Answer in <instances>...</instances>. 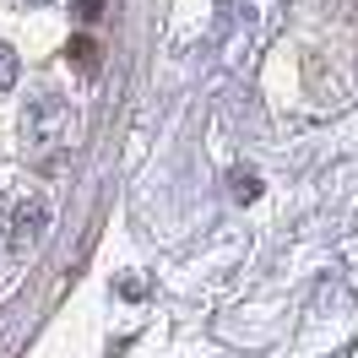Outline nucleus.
<instances>
[{
	"instance_id": "1",
	"label": "nucleus",
	"mask_w": 358,
	"mask_h": 358,
	"mask_svg": "<svg viewBox=\"0 0 358 358\" xmlns=\"http://www.w3.org/2000/svg\"><path fill=\"white\" fill-rule=\"evenodd\" d=\"M49 223H55V206H49L44 190H17L0 206V250L6 255H33L44 245Z\"/></svg>"
},
{
	"instance_id": "6",
	"label": "nucleus",
	"mask_w": 358,
	"mask_h": 358,
	"mask_svg": "<svg viewBox=\"0 0 358 358\" xmlns=\"http://www.w3.org/2000/svg\"><path fill=\"white\" fill-rule=\"evenodd\" d=\"M71 6H76V17H82V22H98L109 0H71Z\"/></svg>"
},
{
	"instance_id": "5",
	"label": "nucleus",
	"mask_w": 358,
	"mask_h": 358,
	"mask_svg": "<svg viewBox=\"0 0 358 358\" xmlns=\"http://www.w3.org/2000/svg\"><path fill=\"white\" fill-rule=\"evenodd\" d=\"M234 196H239V201H255V196H261V179L255 174H234Z\"/></svg>"
},
{
	"instance_id": "4",
	"label": "nucleus",
	"mask_w": 358,
	"mask_h": 358,
	"mask_svg": "<svg viewBox=\"0 0 358 358\" xmlns=\"http://www.w3.org/2000/svg\"><path fill=\"white\" fill-rule=\"evenodd\" d=\"M11 82H17V49L0 44V98L11 92Z\"/></svg>"
},
{
	"instance_id": "2",
	"label": "nucleus",
	"mask_w": 358,
	"mask_h": 358,
	"mask_svg": "<svg viewBox=\"0 0 358 358\" xmlns=\"http://www.w3.org/2000/svg\"><path fill=\"white\" fill-rule=\"evenodd\" d=\"M71 125H76V114H71L66 98H55V92H44V98H33L22 109V141L33 157H60V147L71 141Z\"/></svg>"
},
{
	"instance_id": "3",
	"label": "nucleus",
	"mask_w": 358,
	"mask_h": 358,
	"mask_svg": "<svg viewBox=\"0 0 358 358\" xmlns=\"http://www.w3.org/2000/svg\"><path fill=\"white\" fill-rule=\"evenodd\" d=\"M66 60H71V71H82V76H98V60H103V49H98V38H71Z\"/></svg>"
}]
</instances>
